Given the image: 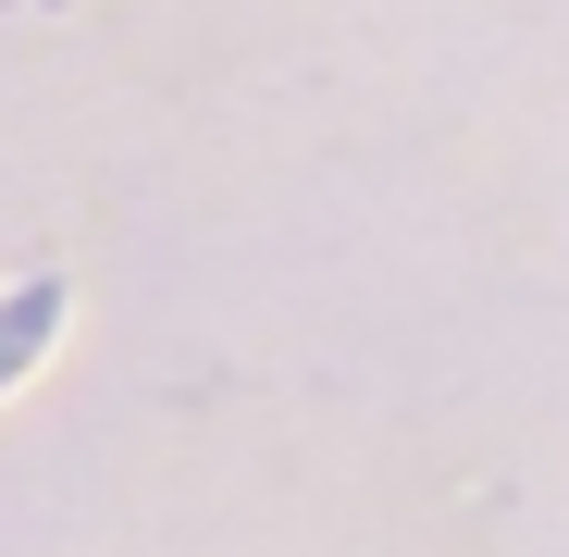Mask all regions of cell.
Wrapping results in <instances>:
<instances>
[{"instance_id":"1","label":"cell","mask_w":569,"mask_h":557,"mask_svg":"<svg viewBox=\"0 0 569 557\" xmlns=\"http://www.w3.org/2000/svg\"><path fill=\"white\" fill-rule=\"evenodd\" d=\"M50 322H62V286H50V272H38V286H13V298H0V385H13V371L50 347Z\"/></svg>"}]
</instances>
